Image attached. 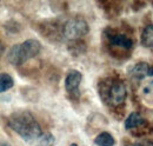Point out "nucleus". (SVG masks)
Listing matches in <instances>:
<instances>
[{
	"mask_svg": "<svg viewBox=\"0 0 153 146\" xmlns=\"http://www.w3.org/2000/svg\"><path fill=\"white\" fill-rule=\"evenodd\" d=\"M141 44L145 47H153V25H147L141 33Z\"/></svg>",
	"mask_w": 153,
	"mask_h": 146,
	"instance_id": "8",
	"label": "nucleus"
},
{
	"mask_svg": "<svg viewBox=\"0 0 153 146\" xmlns=\"http://www.w3.org/2000/svg\"><path fill=\"white\" fill-rule=\"evenodd\" d=\"M8 126L14 132H17L20 137L27 142H37L41 137V128L36 118L25 111L14 112L8 117Z\"/></svg>",
	"mask_w": 153,
	"mask_h": 146,
	"instance_id": "1",
	"label": "nucleus"
},
{
	"mask_svg": "<svg viewBox=\"0 0 153 146\" xmlns=\"http://www.w3.org/2000/svg\"><path fill=\"white\" fill-rule=\"evenodd\" d=\"M102 98L112 106L121 105L126 99V87L121 80H110L107 84L101 85Z\"/></svg>",
	"mask_w": 153,
	"mask_h": 146,
	"instance_id": "3",
	"label": "nucleus"
},
{
	"mask_svg": "<svg viewBox=\"0 0 153 146\" xmlns=\"http://www.w3.org/2000/svg\"><path fill=\"white\" fill-rule=\"evenodd\" d=\"M131 146H153V143L150 140H141V142H137L132 144Z\"/></svg>",
	"mask_w": 153,
	"mask_h": 146,
	"instance_id": "13",
	"label": "nucleus"
},
{
	"mask_svg": "<svg viewBox=\"0 0 153 146\" xmlns=\"http://www.w3.org/2000/svg\"><path fill=\"white\" fill-rule=\"evenodd\" d=\"M71 146H78V145H76V144H72Z\"/></svg>",
	"mask_w": 153,
	"mask_h": 146,
	"instance_id": "17",
	"label": "nucleus"
},
{
	"mask_svg": "<svg viewBox=\"0 0 153 146\" xmlns=\"http://www.w3.org/2000/svg\"><path fill=\"white\" fill-rule=\"evenodd\" d=\"M40 42L34 39H28L22 44L14 45L7 53V60L12 65H21L40 52Z\"/></svg>",
	"mask_w": 153,
	"mask_h": 146,
	"instance_id": "2",
	"label": "nucleus"
},
{
	"mask_svg": "<svg viewBox=\"0 0 153 146\" xmlns=\"http://www.w3.org/2000/svg\"><path fill=\"white\" fill-rule=\"evenodd\" d=\"M14 85V81L12 79V77L7 73H1L0 75V91L6 92L10 89H12Z\"/></svg>",
	"mask_w": 153,
	"mask_h": 146,
	"instance_id": "11",
	"label": "nucleus"
},
{
	"mask_svg": "<svg viewBox=\"0 0 153 146\" xmlns=\"http://www.w3.org/2000/svg\"><path fill=\"white\" fill-rule=\"evenodd\" d=\"M143 124H144V118L141 117V114L138 112H132L125 120V128L132 130V128L138 127Z\"/></svg>",
	"mask_w": 153,
	"mask_h": 146,
	"instance_id": "7",
	"label": "nucleus"
},
{
	"mask_svg": "<svg viewBox=\"0 0 153 146\" xmlns=\"http://www.w3.org/2000/svg\"><path fill=\"white\" fill-rule=\"evenodd\" d=\"M145 92H146V93L153 92V81H151V83H149V84H147V86L145 87Z\"/></svg>",
	"mask_w": 153,
	"mask_h": 146,
	"instance_id": "14",
	"label": "nucleus"
},
{
	"mask_svg": "<svg viewBox=\"0 0 153 146\" xmlns=\"http://www.w3.org/2000/svg\"><path fill=\"white\" fill-rule=\"evenodd\" d=\"M82 80V74L76 71L72 70L67 73V77L65 79V89L71 95H79V85Z\"/></svg>",
	"mask_w": 153,
	"mask_h": 146,
	"instance_id": "5",
	"label": "nucleus"
},
{
	"mask_svg": "<svg viewBox=\"0 0 153 146\" xmlns=\"http://www.w3.org/2000/svg\"><path fill=\"white\" fill-rule=\"evenodd\" d=\"M149 70H150V66L145 63H140L138 65H135L132 70V74L137 79H143L145 78L146 75H149Z\"/></svg>",
	"mask_w": 153,
	"mask_h": 146,
	"instance_id": "10",
	"label": "nucleus"
},
{
	"mask_svg": "<svg viewBox=\"0 0 153 146\" xmlns=\"http://www.w3.org/2000/svg\"><path fill=\"white\" fill-rule=\"evenodd\" d=\"M110 41L112 45H114L117 47H121V48H125V50H130L133 45L132 40L126 36L125 34H114L110 38Z\"/></svg>",
	"mask_w": 153,
	"mask_h": 146,
	"instance_id": "6",
	"label": "nucleus"
},
{
	"mask_svg": "<svg viewBox=\"0 0 153 146\" xmlns=\"http://www.w3.org/2000/svg\"><path fill=\"white\" fill-rule=\"evenodd\" d=\"M149 75L153 77V66H150V70H149Z\"/></svg>",
	"mask_w": 153,
	"mask_h": 146,
	"instance_id": "15",
	"label": "nucleus"
},
{
	"mask_svg": "<svg viewBox=\"0 0 153 146\" xmlns=\"http://www.w3.org/2000/svg\"><path fill=\"white\" fill-rule=\"evenodd\" d=\"M94 143L98 146H113L115 140L108 132H102V133H100V134L97 136Z\"/></svg>",
	"mask_w": 153,
	"mask_h": 146,
	"instance_id": "9",
	"label": "nucleus"
},
{
	"mask_svg": "<svg viewBox=\"0 0 153 146\" xmlns=\"http://www.w3.org/2000/svg\"><path fill=\"white\" fill-rule=\"evenodd\" d=\"M88 32V25L84 19H70L64 26V36L67 39H78Z\"/></svg>",
	"mask_w": 153,
	"mask_h": 146,
	"instance_id": "4",
	"label": "nucleus"
},
{
	"mask_svg": "<svg viewBox=\"0 0 153 146\" xmlns=\"http://www.w3.org/2000/svg\"><path fill=\"white\" fill-rule=\"evenodd\" d=\"M38 142L39 146H52L54 144V137L51 133H45V134H41Z\"/></svg>",
	"mask_w": 153,
	"mask_h": 146,
	"instance_id": "12",
	"label": "nucleus"
},
{
	"mask_svg": "<svg viewBox=\"0 0 153 146\" xmlns=\"http://www.w3.org/2000/svg\"><path fill=\"white\" fill-rule=\"evenodd\" d=\"M1 146H11V145H10L7 142H2V143H1Z\"/></svg>",
	"mask_w": 153,
	"mask_h": 146,
	"instance_id": "16",
	"label": "nucleus"
}]
</instances>
